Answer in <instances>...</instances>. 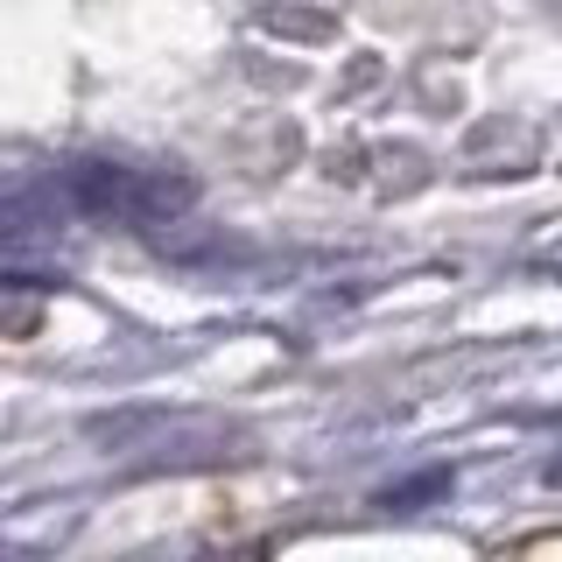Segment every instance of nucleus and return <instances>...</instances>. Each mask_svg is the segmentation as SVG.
<instances>
[{
	"instance_id": "obj_3",
	"label": "nucleus",
	"mask_w": 562,
	"mask_h": 562,
	"mask_svg": "<svg viewBox=\"0 0 562 562\" xmlns=\"http://www.w3.org/2000/svg\"><path fill=\"white\" fill-rule=\"evenodd\" d=\"M541 479H549V485H562V457H549V471H541Z\"/></svg>"
},
{
	"instance_id": "obj_2",
	"label": "nucleus",
	"mask_w": 562,
	"mask_h": 562,
	"mask_svg": "<svg viewBox=\"0 0 562 562\" xmlns=\"http://www.w3.org/2000/svg\"><path fill=\"white\" fill-rule=\"evenodd\" d=\"M450 485H457V471L450 464H429V471H415V479H401V485H386L380 492V514H422V506H436V499H450Z\"/></svg>"
},
{
	"instance_id": "obj_1",
	"label": "nucleus",
	"mask_w": 562,
	"mask_h": 562,
	"mask_svg": "<svg viewBox=\"0 0 562 562\" xmlns=\"http://www.w3.org/2000/svg\"><path fill=\"white\" fill-rule=\"evenodd\" d=\"M49 190H57L78 218H92V225H134V233L169 225V218H183V211L198 204V183H190V176H176V169H134V162H113V155H70Z\"/></svg>"
}]
</instances>
